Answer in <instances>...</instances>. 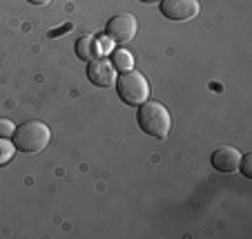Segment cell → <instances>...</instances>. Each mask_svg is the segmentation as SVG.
<instances>
[{
	"instance_id": "1",
	"label": "cell",
	"mask_w": 252,
	"mask_h": 239,
	"mask_svg": "<svg viewBox=\"0 0 252 239\" xmlns=\"http://www.w3.org/2000/svg\"><path fill=\"white\" fill-rule=\"evenodd\" d=\"M138 125L143 132L154 139H165L172 128L170 112L157 101H145L143 105H138Z\"/></svg>"
},
{
	"instance_id": "2",
	"label": "cell",
	"mask_w": 252,
	"mask_h": 239,
	"mask_svg": "<svg viewBox=\"0 0 252 239\" xmlns=\"http://www.w3.org/2000/svg\"><path fill=\"white\" fill-rule=\"evenodd\" d=\"M52 141V130L43 121H27L14 132V145L16 150L25 154H36L45 150Z\"/></svg>"
},
{
	"instance_id": "3",
	"label": "cell",
	"mask_w": 252,
	"mask_h": 239,
	"mask_svg": "<svg viewBox=\"0 0 252 239\" xmlns=\"http://www.w3.org/2000/svg\"><path fill=\"white\" fill-rule=\"evenodd\" d=\"M116 92H119L121 101L127 103V105H143L150 96V85L145 81L141 72H134V69H127L123 72L119 78H116Z\"/></svg>"
},
{
	"instance_id": "4",
	"label": "cell",
	"mask_w": 252,
	"mask_h": 239,
	"mask_svg": "<svg viewBox=\"0 0 252 239\" xmlns=\"http://www.w3.org/2000/svg\"><path fill=\"white\" fill-rule=\"evenodd\" d=\"M136 29H138V23L132 14H116L114 18H110V23L105 27V34H107V40H112L116 45H123V43H129L136 36Z\"/></svg>"
},
{
	"instance_id": "5",
	"label": "cell",
	"mask_w": 252,
	"mask_h": 239,
	"mask_svg": "<svg viewBox=\"0 0 252 239\" xmlns=\"http://www.w3.org/2000/svg\"><path fill=\"white\" fill-rule=\"evenodd\" d=\"M201 11L199 0H161L163 18L174 20V23H186L196 18Z\"/></svg>"
},
{
	"instance_id": "6",
	"label": "cell",
	"mask_w": 252,
	"mask_h": 239,
	"mask_svg": "<svg viewBox=\"0 0 252 239\" xmlns=\"http://www.w3.org/2000/svg\"><path fill=\"white\" fill-rule=\"evenodd\" d=\"M87 78H90V83L96 87H112L119 76H116V67L112 65L110 61L96 58V61H92L90 67H87Z\"/></svg>"
},
{
	"instance_id": "7",
	"label": "cell",
	"mask_w": 252,
	"mask_h": 239,
	"mask_svg": "<svg viewBox=\"0 0 252 239\" xmlns=\"http://www.w3.org/2000/svg\"><path fill=\"white\" fill-rule=\"evenodd\" d=\"M210 161H212V166L217 168L219 172H237L241 154H239V150L232 148V145H221V148H217L212 152Z\"/></svg>"
},
{
	"instance_id": "8",
	"label": "cell",
	"mask_w": 252,
	"mask_h": 239,
	"mask_svg": "<svg viewBox=\"0 0 252 239\" xmlns=\"http://www.w3.org/2000/svg\"><path fill=\"white\" fill-rule=\"evenodd\" d=\"M76 54L78 58H83V61L92 63L96 61V58L103 56V47H100V43L96 40V36H92V34H87V36H81L76 43Z\"/></svg>"
},
{
	"instance_id": "9",
	"label": "cell",
	"mask_w": 252,
	"mask_h": 239,
	"mask_svg": "<svg viewBox=\"0 0 252 239\" xmlns=\"http://www.w3.org/2000/svg\"><path fill=\"white\" fill-rule=\"evenodd\" d=\"M112 65L116 67V69H121V72H127V69H132L134 67V56L132 52H127V49L119 47L112 52Z\"/></svg>"
},
{
	"instance_id": "10",
	"label": "cell",
	"mask_w": 252,
	"mask_h": 239,
	"mask_svg": "<svg viewBox=\"0 0 252 239\" xmlns=\"http://www.w3.org/2000/svg\"><path fill=\"white\" fill-rule=\"evenodd\" d=\"M14 154H16V145L11 143L9 139H2V137H0V168L7 166V163L14 159Z\"/></svg>"
},
{
	"instance_id": "11",
	"label": "cell",
	"mask_w": 252,
	"mask_h": 239,
	"mask_svg": "<svg viewBox=\"0 0 252 239\" xmlns=\"http://www.w3.org/2000/svg\"><path fill=\"white\" fill-rule=\"evenodd\" d=\"M14 132H16V128L9 119H0V137H2V139H9Z\"/></svg>"
},
{
	"instance_id": "12",
	"label": "cell",
	"mask_w": 252,
	"mask_h": 239,
	"mask_svg": "<svg viewBox=\"0 0 252 239\" xmlns=\"http://www.w3.org/2000/svg\"><path fill=\"white\" fill-rule=\"evenodd\" d=\"M239 168H241V172L250 179L252 177V154H243L241 161H239Z\"/></svg>"
},
{
	"instance_id": "13",
	"label": "cell",
	"mask_w": 252,
	"mask_h": 239,
	"mask_svg": "<svg viewBox=\"0 0 252 239\" xmlns=\"http://www.w3.org/2000/svg\"><path fill=\"white\" fill-rule=\"evenodd\" d=\"M69 29H71V25L67 23V25H63L61 29H54V32H49V36H52V38H56L58 34H65V32H69Z\"/></svg>"
},
{
	"instance_id": "14",
	"label": "cell",
	"mask_w": 252,
	"mask_h": 239,
	"mask_svg": "<svg viewBox=\"0 0 252 239\" xmlns=\"http://www.w3.org/2000/svg\"><path fill=\"white\" fill-rule=\"evenodd\" d=\"M27 2H32V5H38V7H45V5H49L52 0H27Z\"/></svg>"
},
{
	"instance_id": "15",
	"label": "cell",
	"mask_w": 252,
	"mask_h": 239,
	"mask_svg": "<svg viewBox=\"0 0 252 239\" xmlns=\"http://www.w3.org/2000/svg\"><path fill=\"white\" fill-rule=\"evenodd\" d=\"M138 2H145V5H157V2H161V0H138Z\"/></svg>"
}]
</instances>
